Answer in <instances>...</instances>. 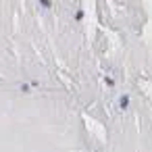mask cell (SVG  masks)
I'll list each match as a JSON object with an SVG mask.
<instances>
[{
	"instance_id": "1",
	"label": "cell",
	"mask_w": 152,
	"mask_h": 152,
	"mask_svg": "<svg viewBox=\"0 0 152 152\" xmlns=\"http://www.w3.org/2000/svg\"><path fill=\"white\" fill-rule=\"evenodd\" d=\"M42 2H44V6H50V2H48V0H42Z\"/></svg>"
}]
</instances>
